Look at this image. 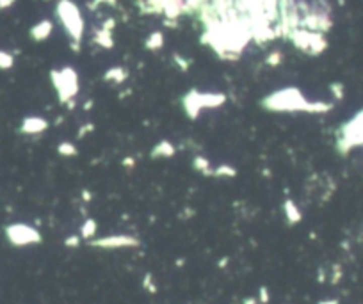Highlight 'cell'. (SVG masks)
Instances as JSON below:
<instances>
[{"label": "cell", "mask_w": 363, "mask_h": 304, "mask_svg": "<svg viewBox=\"0 0 363 304\" xmlns=\"http://www.w3.org/2000/svg\"><path fill=\"white\" fill-rule=\"evenodd\" d=\"M6 235H8L9 242H11L13 246H30V244H38V242L41 240L39 233L25 224L8 226Z\"/></svg>", "instance_id": "cell-1"}, {"label": "cell", "mask_w": 363, "mask_h": 304, "mask_svg": "<svg viewBox=\"0 0 363 304\" xmlns=\"http://www.w3.org/2000/svg\"><path fill=\"white\" fill-rule=\"evenodd\" d=\"M89 246L102 249H117V248H136L139 246V240L129 235H116V236H103L98 240H91Z\"/></svg>", "instance_id": "cell-2"}, {"label": "cell", "mask_w": 363, "mask_h": 304, "mask_svg": "<svg viewBox=\"0 0 363 304\" xmlns=\"http://www.w3.org/2000/svg\"><path fill=\"white\" fill-rule=\"evenodd\" d=\"M46 127H48V125H46V121L41 119V117H27V119L22 123V128H20V132L34 135V134H39V132H43Z\"/></svg>", "instance_id": "cell-3"}, {"label": "cell", "mask_w": 363, "mask_h": 304, "mask_svg": "<svg viewBox=\"0 0 363 304\" xmlns=\"http://www.w3.org/2000/svg\"><path fill=\"white\" fill-rule=\"evenodd\" d=\"M283 214H285V217L288 219V222L290 224H297L299 221H301V212H299V208L294 205V201H290V199H287L285 201V205H283Z\"/></svg>", "instance_id": "cell-4"}, {"label": "cell", "mask_w": 363, "mask_h": 304, "mask_svg": "<svg viewBox=\"0 0 363 304\" xmlns=\"http://www.w3.org/2000/svg\"><path fill=\"white\" fill-rule=\"evenodd\" d=\"M174 155V146L167 141H160L153 151H151V157L153 158H159V157H173Z\"/></svg>", "instance_id": "cell-5"}, {"label": "cell", "mask_w": 363, "mask_h": 304, "mask_svg": "<svg viewBox=\"0 0 363 304\" xmlns=\"http://www.w3.org/2000/svg\"><path fill=\"white\" fill-rule=\"evenodd\" d=\"M50 30H52V25H50L48 22H41L39 25H36L34 29L30 30V34H32L34 39H45L50 34Z\"/></svg>", "instance_id": "cell-6"}, {"label": "cell", "mask_w": 363, "mask_h": 304, "mask_svg": "<svg viewBox=\"0 0 363 304\" xmlns=\"http://www.w3.org/2000/svg\"><path fill=\"white\" fill-rule=\"evenodd\" d=\"M80 231H82V238H93L96 233V222L93 221V219H89V221H86L82 224Z\"/></svg>", "instance_id": "cell-7"}, {"label": "cell", "mask_w": 363, "mask_h": 304, "mask_svg": "<svg viewBox=\"0 0 363 304\" xmlns=\"http://www.w3.org/2000/svg\"><path fill=\"white\" fill-rule=\"evenodd\" d=\"M194 169H198L200 173H203V174H212V171H210V164H208V160L205 157H196L194 158Z\"/></svg>", "instance_id": "cell-8"}, {"label": "cell", "mask_w": 363, "mask_h": 304, "mask_svg": "<svg viewBox=\"0 0 363 304\" xmlns=\"http://www.w3.org/2000/svg\"><path fill=\"white\" fill-rule=\"evenodd\" d=\"M235 174H237V171H235L233 167H230V165H219V167L214 171V174L212 176H226V178H233Z\"/></svg>", "instance_id": "cell-9"}, {"label": "cell", "mask_w": 363, "mask_h": 304, "mask_svg": "<svg viewBox=\"0 0 363 304\" xmlns=\"http://www.w3.org/2000/svg\"><path fill=\"white\" fill-rule=\"evenodd\" d=\"M59 153L63 155V157H73V155H77V148L73 146L72 143H63V144H59Z\"/></svg>", "instance_id": "cell-10"}, {"label": "cell", "mask_w": 363, "mask_h": 304, "mask_svg": "<svg viewBox=\"0 0 363 304\" xmlns=\"http://www.w3.org/2000/svg\"><path fill=\"white\" fill-rule=\"evenodd\" d=\"M11 66H13V55L0 50V68H2V70H8V68Z\"/></svg>", "instance_id": "cell-11"}, {"label": "cell", "mask_w": 363, "mask_h": 304, "mask_svg": "<svg viewBox=\"0 0 363 304\" xmlns=\"http://www.w3.org/2000/svg\"><path fill=\"white\" fill-rule=\"evenodd\" d=\"M143 286L148 290L150 293H155L157 292V286H155V283H153V279H151V274H146L144 276V279H143Z\"/></svg>", "instance_id": "cell-12"}, {"label": "cell", "mask_w": 363, "mask_h": 304, "mask_svg": "<svg viewBox=\"0 0 363 304\" xmlns=\"http://www.w3.org/2000/svg\"><path fill=\"white\" fill-rule=\"evenodd\" d=\"M160 45H162V36H160V34L150 36V41H148V46H150V48H159Z\"/></svg>", "instance_id": "cell-13"}, {"label": "cell", "mask_w": 363, "mask_h": 304, "mask_svg": "<svg viewBox=\"0 0 363 304\" xmlns=\"http://www.w3.org/2000/svg\"><path fill=\"white\" fill-rule=\"evenodd\" d=\"M260 295H258V302L260 304H265V302H269V290L265 288V286H260Z\"/></svg>", "instance_id": "cell-14"}, {"label": "cell", "mask_w": 363, "mask_h": 304, "mask_svg": "<svg viewBox=\"0 0 363 304\" xmlns=\"http://www.w3.org/2000/svg\"><path fill=\"white\" fill-rule=\"evenodd\" d=\"M342 278V267L340 265H335L333 267V278H331V283H338Z\"/></svg>", "instance_id": "cell-15"}, {"label": "cell", "mask_w": 363, "mask_h": 304, "mask_svg": "<svg viewBox=\"0 0 363 304\" xmlns=\"http://www.w3.org/2000/svg\"><path fill=\"white\" fill-rule=\"evenodd\" d=\"M331 89L333 93H335V98H338V100L344 96V86H342V84H333Z\"/></svg>", "instance_id": "cell-16"}, {"label": "cell", "mask_w": 363, "mask_h": 304, "mask_svg": "<svg viewBox=\"0 0 363 304\" xmlns=\"http://www.w3.org/2000/svg\"><path fill=\"white\" fill-rule=\"evenodd\" d=\"M65 244L68 246V248H77V246L80 244V236H68L65 240Z\"/></svg>", "instance_id": "cell-17"}, {"label": "cell", "mask_w": 363, "mask_h": 304, "mask_svg": "<svg viewBox=\"0 0 363 304\" xmlns=\"http://www.w3.org/2000/svg\"><path fill=\"white\" fill-rule=\"evenodd\" d=\"M91 130H93V125H87L86 128H80V130H79V135H80V137H84V135H86L87 132H91Z\"/></svg>", "instance_id": "cell-18"}, {"label": "cell", "mask_w": 363, "mask_h": 304, "mask_svg": "<svg viewBox=\"0 0 363 304\" xmlns=\"http://www.w3.org/2000/svg\"><path fill=\"white\" fill-rule=\"evenodd\" d=\"M319 304H338L337 299H328V300H321Z\"/></svg>", "instance_id": "cell-19"}, {"label": "cell", "mask_w": 363, "mask_h": 304, "mask_svg": "<svg viewBox=\"0 0 363 304\" xmlns=\"http://www.w3.org/2000/svg\"><path fill=\"white\" fill-rule=\"evenodd\" d=\"M242 304H257V299H253V297H248V299H244V302Z\"/></svg>", "instance_id": "cell-20"}, {"label": "cell", "mask_w": 363, "mask_h": 304, "mask_svg": "<svg viewBox=\"0 0 363 304\" xmlns=\"http://www.w3.org/2000/svg\"><path fill=\"white\" fill-rule=\"evenodd\" d=\"M123 164H127V167H132L134 160H132V158H125V160H123Z\"/></svg>", "instance_id": "cell-21"}, {"label": "cell", "mask_w": 363, "mask_h": 304, "mask_svg": "<svg viewBox=\"0 0 363 304\" xmlns=\"http://www.w3.org/2000/svg\"><path fill=\"white\" fill-rule=\"evenodd\" d=\"M84 199H86V201H89V199H91V194L87 191H84Z\"/></svg>", "instance_id": "cell-22"}]
</instances>
